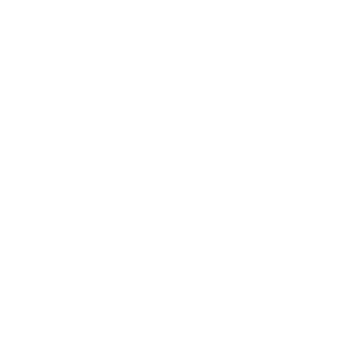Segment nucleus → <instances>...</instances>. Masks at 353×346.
I'll return each mask as SVG.
<instances>
[]
</instances>
